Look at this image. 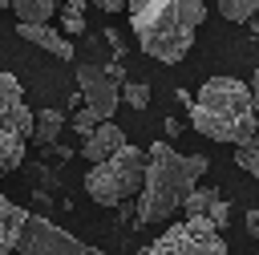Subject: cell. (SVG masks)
I'll return each mask as SVG.
<instances>
[{
    "label": "cell",
    "mask_w": 259,
    "mask_h": 255,
    "mask_svg": "<svg viewBox=\"0 0 259 255\" xmlns=\"http://www.w3.org/2000/svg\"><path fill=\"white\" fill-rule=\"evenodd\" d=\"M125 8L142 53L162 65H178L206 20V0H125Z\"/></svg>",
    "instance_id": "6da1fadb"
},
{
    "label": "cell",
    "mask_w": 259,
    "mask_h": 255,
    "mask_svg": "<svg viewBox=\"0 0 259 255\" xmlns=\"http://www.w3.org/2000/svg\"><path fill=\"white\" fill-rule=\"evenodd\" d=\"M202 174H206V158L202 154H178L170 142L158 138L146 150V170H142L134 223H166V219H174L182 198L194 190V182Z\"/></svg>",
    "instance_id": "7a4b0ae2"
},
{
    "label": "cell",
    "mask_w": 259,
    "mask_h": 255,
    "mask_svg": "<svg viewBox=\"0 0 259 255\" xmlns=\"http://www.w3.org/2000/svg\"><path fill=\"white\" fill-rule=\"evenodd\" d=\"M190 121L202 138L210 142H227V146H243L255 142V93L247 81L239 77H210L202 81L198 97L190 101Z\"/></svg>",
    "instance_id": "3957f363"
},
{
    "label": "cell",
    "mask_w": 259,
    "mask_h": 255,
    "mask_svg": "<svg viewBox=\"0 0 259 255\" xmlns=\"http://www.w3.org/2000/svg\"><path fill=\"white\" fill-rule=\"evenodd\" d=\"M142 170H146V150L138 146H121L117 154H109L105 162H93L85 174V194L97 206H121L142 190Z\"/></svg>",
    "instance_id": "277c9868"
},
{
    "label": "cell",
    "mask_w": 259,
    "mask_h": 255,
    "mask_svg": "<svg viewBox=\"0 0 259 255\" xmlns=\"http://www.w3.org/2000/svg\"><path fill=\"white\" fill-rule=\"evenodd\" d=\"M28 138H32V109L24 101V89L12 73H0V178L24 162Z\"/></svg>",
    "instance_id": "5b68a950"
},
{
    "label": "cell",
    "mask_w": 259,
    "mask_h": 255,
    "mask_svg": "<svg viewBox=\"0 0 259 255\" xmlns=\"http://www.w3.org/2000/svg\"><path fill=\"white\" fill-rule=\"evenodd\" d=\"M142 255H227V239L206 219H182L170 223Z\"/></svg>",
    "instance_id": "8992f818"
},
{
    "label": "cell",
    "mask_w": 259,
    "mask_h": 255,
    "mask_svg": "<svg viewBox=\"0 0 259 255\" xmlns=\"http://www.w3.org/2000/svg\"><path fill=\"white\" fill-rule=\"evenodd\" d=\"M12 255H101V251L81 243L77 235H69L65 227H57L40 215H24Z\"/></svg>",
    "instance_id": "52a82bcc"
},
{
    "label": "cell",
    "mask_w": 259,
    "mask_h": 255,
    "mask_svg": "<svg viewBox=\"0 0 259 255\" xmlns=\"http://www.w3.org/2000/svg\"><path fill=\"white\" fill-rule=\"evenodd\" d=\"M77 85H81V105L93 109L101 121H109L121 105V85L105 77L101 65H77Z\"/></svg>",
    "instance_id": "ba28073f"
},
{
    "label": "cell",
    "mask_w": 259,
    "mask_h": 255,
    "mask_svg": "<svg viewBox=\"0 0 259 255\" xmlns=\"http://www.w3.org/2000/svg\"><path fill=\"white\" fill-rule=\"evenodd\" d=\"M16 36H20V40H28V45H36V49H45L49 57H61V61H69V57H73L69 36H61L53 24H16Z\"/></svg>",
    "instance_id": "9c48e42d"
},
{
    "label": "cell",
    "mask_w": 259,
    "mask_h": 255,
    "mask_svg": "<svg viewBox=\"0 0 259 255\" xmlns=\"http://www.w3.org/2000/svg\"><path fill=\"white\" fill-rule=\"evenodd\" d=\"M121 146H125V134H121L113 121H101L93 134H85V146H81V154H85V158H89V166H93V162H105L109 154H117Z\"/></svg>",
    "instance_id": "30bf717a"
},
{
    "label": "cell",
    "mask_w": 259,
    "mask_h": 255,
    "mask_svg": "<svg viewBox=\"0 0 259 255\" xmlns=\"http://www.w3.org/2000/svg\"><path fill=\"white\" fill-rule=\"evenodd\" d=\"M24 206H16L12 198L0 194V255H12L16 247V235H20V223H24Z\"/></svg>",
    "instance_id": "8fae6325"
},
{
    "label": "cell",
    "mask_w": 259,
    "mask_h": 255,
    "mask_svg": "<svg viewBox=\"0 0 259 255\" xmlns=\"http://www.w3.org/2000/svg\"><path fill=\"white\" fill-rule=\"evenodd\" d=\"M61 134H65V113H61V109H40V113H32V138H28V142L53 146Z\"/></svg>",
    "instance_id": "7c38bea8"
},
{
    "label": "cell",
    "mask_w": 259,
    "mask_h": 255,
    "mask_svg": "<svg viewBox=\"0 0 259 255\" xmlns=\"http://www.w3.org/2000/svg\"><path fill=\"white\" fill-rule=\"evenodd\" d=\"M8 8L16 12L20 24H45L57 8V0H8Z\"/></svg>",
    "instance_id": "4fadbf2b"
},
{
    "label": "cell",
    "mask_w": 259,
    "mask_h": 255,
    "mask_svg": "<svg viewBox=\"0 0 259 255\" xmlns=\"http://www.w3.org/2000/svg\"><path fill=\"white\" fill-rule=\"evenodd\" d=\"M219 198H223V194H219L214 186H194V190L182 198V206H178V210H186V219H206V210H210Z\"/></svg>",
    "instance_id": "5bb4252c"
},
{
    "label": "cell",
    "mask_w": 259,
    "mask_h": 255,
    "mask_svg": "<svg viewBox=\"0 0 259 255\" xmlns=\"http://www.w3.org/2000/svg\"><path fill=\"white\" fill-rule=\"evenodd\" d=\"M85 4L89 0H61V36H81L85 32Z\"/></svg>",
    "instance_id": "9a60e30c"
},
{
    "label": "cell",
    "mask_w": 259,
    "mask_h": 255,
    "mask_svg": "<svg viewBox=\"0 0 259 255\" xmlns=\"http://www.w3.org/2000/svg\"><path fill=\"white\" fill-rule=\"evenodd\" d=\"M219 12H223L231 24H247V20L259 12V0H219Z\"/></svg>",
    "instance_id": "2e32d148"
},
{
    "label": "cell",
    "mask_w": 259,
    "mask_h": 255,
    "mask_svg": "<svg viewBox=\"0 0 259 255\" xmlns=\"http://www.w3.org/2000/svg\"><path fill=\"white\" fill-rule=\"evenodd\" d=\"M121 101H125L130 109H146V105H150V85H142V81L121 85Z\"/></svg>",
    "instance_id": "e0dca14e"
},
{
    "label": "cell",
    "mask_w": 259,
    "mask_h": 255,
    "mask_svg": "<svg viewBox=\"0 0 259 255\" xmlns=\"http://www.w3.org/2000/svg\"><path fill=\"white\" fill-rule=\"evenodd\" d=\"M235 162H239L247 174H259V146H255V142H243V146H235Z\"/></svg>",
    "instance_id": "ac0fdd59"
},
{
    "label": "cell",
    "mask_w": 259,
    "mask_h": 255,
    "mask_svg": "<svg viewBox=\"0 0 259 255\" xmlns=\"http://www.w3.org/2000/svg\"><path fill=\"white\" fill-rule=\"evenodd\" d=\"M69 125H73V130H77V134H81V138H85V134H93V130H97V125H101V117H97V113H93V109H85V105H81V109H77V113H73V117H69Z\"/></svg>",
    "instance_id": "d6986e66"
},
{
    "label": "cell",
    "mask_w": 259,
    "mask_h": 255,
    "mask_svg": "<svg viewBox=\"0 0 259 255\" xmlns=\"http://www.w3.org/2000/svg\"><path fill=\"white\" fill-rule=\"evenodd\" d=\"M93 4H97L101 12H121V8H125V0H93Z\"/></svg>",
    "instance_id": "ffe728a7"
},
{
    "label": "cell",
    "mask_w": 259,
    "mask_h": 255,
    "mask_svg": "<svg viewBox=\"0 0 259 255\" xmlns=\"http://www.w3.org/2000/svg\"><path fill=\"white\" fill-rule=\"evenodd\" d=\"M247 231H251V235H259V210H251V215H247Z\"/></svg>",
    "instance_id": "44dd1931"
},
{
    "label": "cell",
    "mask_w": 259,
    "mask_h": 255,
    "mask_svg": "<svg viewBox=\"0 0 259 255\" xmlns=\"http://www.w3.org/2000/svg\"><path fill=\"white\" fill-rule=\"evenodd\" d=\"M105 36H109V45H113V53H117V57H121V36H117V32H113V28H109V32H105Z\"/></svg>",
    "instance_id": "7402d4cb"
},
{
    "label": "cell",
    "mask_w": 259,
    "mask_h": 255,
    "mask_svg": "<svg viewBox=\"0 0 259 255\" xmlns=\"http://www.w3.org/2000/svg\"><path fill=\"white\" fill-rule=\"evenodd\" d=\"M166 134H170V138H178V134H182V121H174V117H170V121H166Z\"/></svg>",
    "instance_id": "603a6c76"
},
{
    "label": "cell",
    "mask_w": 259,
    "mask_h": 255,
    "mask_svg": "<svg viewBox=\"0 0 259 255\" xmlns=\"http://www.w3.org/2000/svg\"><path fill=\"white\" fill-rule=\"evenodd\" d=\"M0 8H8V0H0Z\"/></svg>",
    "instance_id": "cb8c5ba5"
}]
</instances>
